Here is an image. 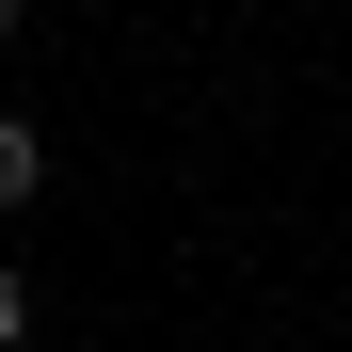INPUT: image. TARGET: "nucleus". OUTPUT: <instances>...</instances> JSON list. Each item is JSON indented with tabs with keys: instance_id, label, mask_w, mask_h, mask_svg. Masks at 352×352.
Wrapping results in <instances>:
<instances>
[{
	"instance_id": "nucleus-1",
	"label": "nucleus",
	"mask_w": 352,
	"mask_h": 352,
	"mask_svg": "<svg viewBox=\"0 0 352 352\" xmlns=\"http://www.w3.org/2000/svg\"><path fill=\"white\" fill-rule=\"evenodd\" d=\"M48 192V144H32V112H0V208H32Z\"/></svg>"
},
{
	"instance_id": "nucleus-2",
	"label": "nucleus",
	"mask_w": 352,
	"mask_h": 352,
	"mask_svg": "<svg viewBox=\"0 0 352 352\" xmlns=\"http://www.w3.org/2000/svg\"><path fill=\"white\" fill-rule=\"evenodd\" d=\"M16 336H32V288H16V272H0V352H16Z\"/></svg>"
}]
</instances>
